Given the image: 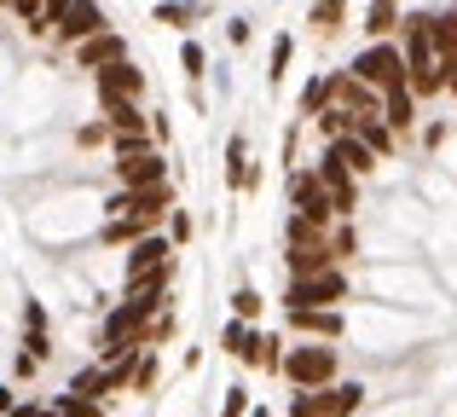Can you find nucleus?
Returning <instances> with one entry per match:
<instances>
[{
	"label": "nucleus",
	"mask_w": 457,
	"mask_h": 417,
	"mask_svg": "<svg viewBox=\"0 0 457 417\" xmlns=\"http://www.w3.org/2000/svg\"><path fill=\"white\" fill-rule=\"evenodd\" d=\"M400 0H370L365 6V35L370 41H388V35H400Z\"/></svg>",
	"instance_id": "nucleus-19"
},
{
	"label": "nucleus",
	"mask_w": 457,
	"mask_h": 417,
	"mask_svg": "<svg viewBox=\"0 0 457 417\" xmlns=\"http://www.w3.org/2000/svg\"><path fill=\"white\" fill-rule=\"evenodd\" d=\"M191 18H197V6H186V0H162L151 12V23H191Z\"/></svg>",
	"instance_id": "nucleus-30"
},
{
	"label": "nucleus",
	"mask_w": 457,
	"mask_h": 417,
	"mask_svg": "<svg viewBox=\"0 0 457 417\" xmlns=\"http://www.w3.org/2000/svg\"><path fill=\"white\" fill-rule=\"evenodd\" d=\"M353 76H359V81H370L377 93L411 88V64H405V46H400V35H388V41H370L365 53L353 58Z\"/></svg>",
	"instance_id": "nucleus-1"
},
{
	"label": "nucleus",
	"mask_w": 457,
	"mask_h": 417,
	"mask_svg": "<svg viewBox=\"0 0 457 417\" xmlns=\"http://www.w3.org/2000/svg\"><path fill=\"white\" fill-rule=\"evenodd\" d=\"M324 151H330V157L342 163V169H353L359 180H365V174H370V169H377V163H382V157H377V151H370V146H365V139H359V134H336V139H330V146H324Z\"/></svg>",
	"instance_id": "nucleus-15"
},
{
	"label": "nucleus",
	"mask_w": 457,
	"mask_h": 417,
	"mask_svg": "<svg viewBox=\"0 0 457 417\" xmlns=\"http://www.w3.org/2000/svg\"><path fill=\"white\" fill-rule=\"evenodd\" d=\"M104 122H111V139L116 134H145V111H139V99H116V104H104Z\"/></svg>",
	"instance_id": "nucleus-20"
},
{
	"label": "nucleus",
	"mask_w": 457,
	"mask_h": 417,
	"mask_svg": "<svg viewBox=\"0 0 457 417\" xmlns=\"http://www.w3.org/2000/svg\"><path fill=\"white\" fill-rule=\"evenodd\" d=\"M93 88H99L104 104H116V99H139V93H145V76L122 58V64H111V70H93Z\"/></svg>",
	"instance_id": "nucleus-11"
},
{
	"label": "nucleus",
	"mask_w": 457,
	"mask_h": 417,
	"mask_svg": "<svg viewBox=\"0 0 457 417\" xmlns=\"http://www.w3.org/2000/svg\"><path fill=\"white\" fill-rule=\"evenodd\" d=\"M104 29H111V18H104L99 0H76V6L64 12V23H58V41L81 46V41H93V35H104Z\"/></svg>",
	"instance_id": "nucleus-8"
},
{
	"label": "nucleus",
	"mask_w": 457,
	"mask_h": 417,
	"mask_svg": "<svg viewBox=\"0 0 457 417\" xmlns=\"http://www.w3.org/2000/svg\"><path fill=\"white\" fill-rule=\"evenodd\" d=\"M116 180H122V186H168V163H162V151H139V157H122V163H116Z\"/></svg>",
	"instance_id": "nucleus-14"
},
{
	"label": "nucleus",
	"mask_w": 457,
	"mask_h": 417,
	"mask_svg": "<svg viewBox=\"0 0 457 417\" xmlns=\"http://www.w3.org/2000/svg\"><path fill=\"white\" fill-rule=\"evenodd\" d=\"M104 214H145L156 226L162 214H174V192H168V186H122V192L104 204Z\"/></svg>",
	"instance_id": "nucleus-6"
},
{
	"label": "nucleus",
	"mask_w": 457,
	"mask_h": 417,
	"mask_svg": "<svg viewBox=\"0 0 457 417\" xmlns=\"http://www.w3.org/2000/svg\"><path fill=\"white\" fill-rule=\"evenodd\" d=\"M330 104H336L330 76H312L307 88H302V99H295V111H302V116H319V111H330Z\"/></svg>",
	"instance_id": "nucleus-23"
},
{
	"label": "nucleus",
	"mask_w": 457,
	"mask_h": 417,
	"mask_svg": "<svg viewBox=\"0 0 457 417\" xmlns=\"http://www.w3.org/2000/svg\"><path fill=\"white\" fill-rule=\"evenodd\" d=\"M23 348H29L35 360H46V354H53V348H46V330H29V342H23Z\"/></svg>",
	"instance_id": "nucleus-38"
},
{
	"label": "nucleus",
	"mask_w": 457,
	"mask_h": 417,
	"mask_svg": "<svg viewBox=\"0 0 457 417\" xmlns=\"http://www.w3.org/2000/svg\"><path fill=\"white\" fill-rule=\"evenodd\" d=\"M12 412H18V400H12V388L0 383V417H12Z\"/></svg>",
	"instance_id": "nucleus-41"
},
{
	"label": "nucleus",
	"mask_w": 457,
	"mask_h": 417,
	"mask_svg": "<svg viewBox=\"0 0 457 417\" xmlns=\"http://www.w3.org/2000/svg\"><path fill=\"white\" fill-rule=\"evenodd\" d=\"M290 209L307 214L312 226H324V232H330V221H342V214H336V204H330V186H324L319 169H295V174H290Z\"/></svg>",
	"instance_id": "nucleus-3"
},
{
	"label": "nucleus",
	"mask_w": 457,
	"mask_h": 417,
	"mask_svg": "<svg viewBox=\"0 0 457 417\" xmlns=\"http://www.w3.org/2000/svg\"><path fill=\"white\" fill-rule=\"evenodd\" d=\"M382 122H388L394 134H411V128H417V93L411 88L382 93Z\"/></svg>",
	"instance_id": "nucleus-16"
},
{
	"label": "nucleus",
	"mask_w": 457,
	"mask_h": 417,
	"mask_svg": "<svg viewBox=\"0 0 457 417\" xmlns=\"http://www.w3.org/2000/svg\"><path fill=\"white\" fill-rule=\"evenodd\" d=\"M76 139H81V146H104V139H111V122H87Z\"/></svg>",
	"instance_id": "nucleus-34"
},
{
	"label": "nucleus",
	"mask_w": 457,
	"mask_h": 417,
	"mask_svg": "<svg viewBox=\"0 0 457 417\" xmlns=\"http://www.w3.org/2000/svg\"><path fill=\"white\" fill-rule=\"evenodd\" d=\"M319 174H324V186H330L336 214H342V221H353V209H359V174H353V169H342V163H336L330 151L319 157Z\"/></svg>",
	"instance_id": "nucleus-10"
},
{
	"label": "nucleus",
	"mask_w": 457,
	"mask_h": 417,
	"mask_svg": "<svg viewBox=\"0 0 457 417\" xmlns=\"http://www.w3.org/2000/svg\"><path fill=\"white\" fill-rule=\"evenodd\" d=\"M249 35H255V29H249V18H232V23H226V41H232V46H249Z\"/></svg>",
	"instance_id": "nucleus-35"
},
{
	"label": "nucleus",
	"mask_w": 457,
	"mask_h": 417,
	"mask_svg": "<svg viewBox=\"0 0 457 417\" xmlns=\"http://www.w3.org/2000/svg\"><path fill=\"white\" fill-rule=\"evenodd\" d=\"M284 383H290V388H324V383H336V348H330V342H319V337H307L302 348L284 354Z\"/></svg>",
	"instance_id": "nucleus-2"
},
{
	"label": "nucleus",
	"mask_w": 457,
	"mask_h": 417,
	"mask_svg": "<svg viewBox=\"0 0 457 417\" xmlns=\"http://www.w3.org/2000/svg\"><path fill=\"white\" fill-rule=\"evenodd\" d=\"M23 325H29V330H46V313H41V302H29V307H23Z\"/></svg>",
	"instance_id": "nucleus-39"
},
{
	"label": "nucleus",
	"mask_w": 457,
	"mask_h": 417,
	"mask_svg": "<svg viewBox=\"0 0 457 417\" xmlns=\"http://www.w3.org/2000/svg\"><path fill=\"white\" fill-rule=\"evenodd\" d=\"M220 417H249V388H244V383H232V388H226V406H220Z\"/></svg>",
	"instance_id": "nucleus-31"
},
{
	"label": "nucleus",
	"mask_w": 457,
	"mask_h": 417,
	"mask_svg": "<svg viewBox=\"0 0 457 417\" xmlns=\"http://www.w3.org/2000/svg\"><path fill=\"white\" fill-rule=\"evenodd\" d=\"M249 417H272V412H267V406H249Z\"/></svg>",
	"instance_id": "nucleus-42"
},
{
	"label": "nucleus",
	"mask_w": 457,
	"mask_h": 417,
	"mask_svg": "<svg viewBox=\"0 0 457 417\" xmlns=\"http://www.w3.org/2000/svg\"><path fill=\"white\" fill-rule=\"evenodd\" d=\"M168 238H174V244H191V214H186V209L168 214Z\"/></svg>",
	"instance_id": "nucleus-33"
},
{
	"label": "nucleus",
	"mask_w": 457,
	"mask_h": 417,
	"mask_svg": "<svg viewBox=\"0 0 457 417\" xmlns=\"http://www.w3.org/2000/svg\"><path fill=\"white\" fill-rule=\"evenodd\" d=\"M174 330H179V319H174V313H156V325H151V342H168Z\"/></svg>",
	"instance_id": "nucleus-36"
},
{
	"label": "nucleus",
	"mask_w": 457,
	"mask_h": 417,
	"mask_svg": "<svg viewBox=\"0 0 457 417\" xmlns=\"http://www.w3.org/2000/svg\"><path fill=\"white\" fill-rule=\"evenodd\" d=\"M284 342L272 337V330H261L255 325V337H249V348H244V365H261V371H284Z\"/></svg>",
	"instance_id": "nucleus-17"
},
{
	"label": "nucleus",
	"mask_w": 457,
	"mask_h": 417,
	"mask_svg": "<svg viewBox=\"0 0 457 417\" xmlns=\"http://www.w3.org/2000/svg\"><path fill=\"white\" fill-rule=\"evenodd\" d=\"M70 395H81V400H104V395H111V377H104V365L81 371L76 383H70Z\"/></svg>",
	"instance_id": "nucleus-26"
},
{
	"label": "nucleus",
	"mask_w": 457,
	"mask_h": 417,
	"mask_svg": "<svg viewBox=\"0 0 457 417\" xmlns=\"http://www.w3.org/2000/svg\"><path fill=\"white\" fill-rule=\"evenodd\" d=\"M162 139H156V128H145V134H116L111 139V151H116V163L122 157H139V151H156Z\"/></svg>",
	"instance_id": "nucleus-25"
},
{
	"label": "nucleus",
	"mask_w": 457,
	"mask_h": 417,
	"mask_svg": "<svg viewBox=\"0 0 457 417\" xmlns=\"http://www.w3.org/2000/svg\"><path fill=\"white\" fill-rule=\"evenodd\" d=\"M290 58H295V41H290V35H278V41H272V70H267V81H272V88L284 81V70H290Z\"/></svg>",
	"instance_id": "nucleus-29"
},
{
	"label": "nucleus",
	"mask_w": 457,
	"mask_h": 417,
	"mask_svg": "<svg viewBox=\"0 0 457 417\" xmlns=\"http://www.w3.org/2000/svg\"><path fill=\"white\" fill-rule=\"evenodd\" d=\"M226 180H232L237 192H249V180H255V163H249V139L244 134L226 146Z\"/></svg>",
	"instance_id": "nucleus-21"
},
{
	"label": "nucleus",
	"mask_w": 457,
	"mask_h": 417,
	"mask_svg": "<svg viewBox=\"0 0 457 417\" xmlns=\"http://www.w3.org/2000/svg\"><path fill=\"white\" fill-rule=\"evenodd\" d=\"M145 232H156V226L145 221V214H111V221H104V244H111V249H128V244H139V238H145Z\"/></svg>",
	"instance_id": "nucleus-18"
},
{
	"label": "nucleus",
	"mask_w": 457,
	"mask_h": 417,
	"mask_svg": "<svg viewBox=\"0 0 457 417\" xmlns=\"http://www.w3.org/2000/svg\"><path fill=\"white\" fill-rule=\"evenodd\" d=\"M342 18H347V0H312V6H307V23L319 35H336V29H342Z\"/></svg>",
	"instance_id": "nucleus-24"
},
{
	"label": "nucleus",
	"mask_w": 457,
	"mask_h": 417,
	"mask_svg": "<svg viewBox=\"0 0 457 417\" xmlns=\"http://www.w3.org/2000/svg\"><path fill=\"white\" fill-rule=\"evenodd\" d=\"M156 383V360H151V354H145V365H139V377H134V388H151Z\"/></svg>",
	"instance_id": "nucleus-40"
},
{
	"label": "nucleus",
	"mask_w": 457,
	"mask_h": 417,
	"mask_svg": "<svg viewBox=\"0 0 457 417\" xmlns=\"http://www.w3.org/2000/svg\"><path fill=\"white\" fill-rule=\"evenodd\" d=\"M284 302L290 307H336V302H347V272L324 267V272H307V279H290Z\"/></svg>",
	"instance_id": "nucleus-4"
},
{
	"label": "nucleus",
	"mask_w": 457,
	"mask_h": 417,
	"mask_svg": "<svg viewBox=\"0 0 457 417\" xmlns=\"http://www.w3.org/2000/svg\"><path fill=\"white\" fill-rule=\"evenodd\" d=\"M168 267H174V238L145 232L139 244H128V255H122V284L151 279V272H168Z\"/></svg>",
	"instance_id": "nucleus-5"
},
{
	"label": "nucleus",
	"mask_w": 457,
	"mask_h": 417,
	"mask_svg": "<svg viewBox=\"0 0 457 417\" xmlns=\"http://www.w3.org/2000/svg\"><path fill=\"white\" fill-rule=\"evenodd\" d=\"M290 330H295V337L336 342L347 325H342V313H336V307H290Z\"/></svg>",
	"instance_id": "nucleus-13"
},
{
	"label": "nucleus",
	"mask_w": 457,
	"mask_h": 417,
	"mask_svg": "<svg viewBox=\"0 0 457 417\" xmlns=\"http://www.w3.org/2000/svg\"><path fill=\"white\" fill-rule=\"evenodd\" d=\"M122 58H128V41L116 29H104V35H93V41L76 46V70H111V64H122Z\"/></svg>",
	"instance_id": "nucleus-12"
},
{
	"label": "nucleus",
	"mask_w": 457,
	"mask_h": 417,
	"mask_svg": "<svg viewBox=\"0 0 457 417\" xmlns=\"http://www.w3.org/2000/svg\"><path fill=\"white\" fill-rule=\"evenodd\" d=\"M330 88H336V104H342V111H353V116H382V93L370 88V81H359L353 70H336Z\"/></svg>",
	"instance_id": "nucleus-9"
},
{
	"label": "nucleus",
	"mask_w": 457,
	"mask_h": 417,
	"mask_svg": "<svg viewBox=\"0 0 457 417\" xmlns=\"http://www.w3.org/2000/svg\"><path fill=\"white\" fill-rule=\"evenodd\" d=\"M232 313L249 319V325L261 319V290H255V284H237V290H232Z\"/></svg>",
	"instance_id": "nucleus-27"
},
{
	"label": "nucleus",
	"mask_w": 457,
	"mask_h": 417,
	"mask_svg": "<svg viewBox=\"0 0 457 417\" xmlns=\"http://www.w3.org/2000/svg\"><path fill=\"white\" fill-rule=\"evenodd\" d=\"M353 134L365 139V146L377 151V157H394V139H400L388 122H382V116H359V128H353Z\"/></svg>",
	"instance_id": "nucleus-22"
},
{
	"label": "nucleus",
	"mask_w": 457,
	"mask_h": 417,
	"mask_svg": "<svg viewBox=\"0 0 457 417\" xmlns=\"http://www.w3.org/2000/svg\"><path fill=\"white\" fill-rule=\"evenodd\" d=\"M336 244H330V232L324 238H307V244H284V267H290V279H307V272H324V267H336Z\"/></svg>",
	"instance_id": "nucleus-7"
},
{
	"label": "nucleus",
	"mask_w": 457,
	"mask_h": 417,
	"mask_svg": "<svg viewBox=\"0 0 457 417\" xmlns=\"http://www.w3.org/2000/svg\"><path fill=\"white\" fill-rule=\"evenodd\" d=\"M330 244H336V255H353V249H359L353 226H342V232H330Z\"/></svg>",
	"instance_id": "nucleus-37"
},
{
	"label": "nucleus",
	"mask_w": 457,
	"mask_h": 417,
	"mask_svg": "<svg viewBox=\"0 0 457 417\" xmlns=\"http://www.w3.org/2000/svg\"><path fill=\"white\" fill-rule=\"evenodd\" d=\"M249 337H255V325H249V319H232V325L220 330V342H226V354H237V360H244V348H249Z\"/></svg>",
	"instance_id": "nucleus-28"
},
{
	"label": "nucleus",
	"mask_w": 457,
	"mask_h": 417,
	"mask_svg": "<svg viewBox=\"0 0 457 417\" xmlns=\"http://www.w3.org/2000/svg\"><path fill=\"white\" fill-rule=\"evenodd\" d=\"M179 64H186V76H191V81H197V76H203V64H209V53H203L197 41H186V46H179Z\"/></svg>",
	"instance_id": "nucleus-32"
}]
</instances>
